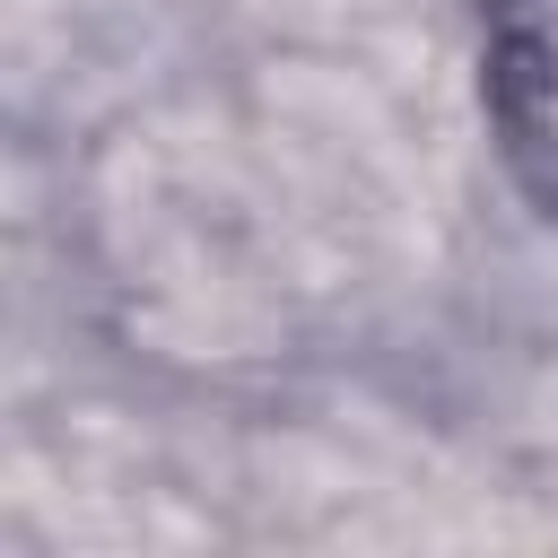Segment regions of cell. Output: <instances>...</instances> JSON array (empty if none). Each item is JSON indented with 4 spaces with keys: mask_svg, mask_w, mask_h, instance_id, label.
<instances>
[{
    "mask_svg": "<svg viewBox=\"0 0 558 558\" xmlns=\"http://www.w3.org/2000/svg\"><path fill=\"white\" fill-rule=\"evenodd\" d=\"M262 9H270V17H340L349 0H262Z\"/></svg>",
    "mask_w": 558,
    "mask_h": 558,
    "instance_id": "1",
    "label": "cell"
}]
</instances>
